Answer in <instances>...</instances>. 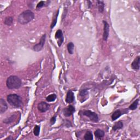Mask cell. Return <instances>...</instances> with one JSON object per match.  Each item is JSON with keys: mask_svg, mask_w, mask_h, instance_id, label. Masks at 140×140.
Here are the masks:
<instances>
[{"mask_svg": "<svg viewBox=\"0 0 140 140\" xmlns=\"http://www.w3.org/2000/svg\"><path fill=\"white\" fill-rule=\"evenodd\" d=\"M59 10L58 9V12L57 13V14H55V16H54V18L53 19V21H52L51 26V29H53L55 27V26L56 25V24L57 23V20H58V15H59Z\"/></svg>", "mask_w": 140, "mask_h": 140, "instance_id": "7402d4cb", "label": "cell"}, {"mask_svg": "<svg viewBox=\"0 0 140 140\" xmlns=\"http://www.w3.org/2000/svg\"><path fill=\"white\" fill-rule=\"evenodd\" d=\"M13 23V18L12 17H7L4 19V24L7 26H11Z\"/></svg>", "mask_w": 140, "mask_h": 140, "instance_id": "ac0fdd59", "label": "cell"}, {"mask_svg": "<svg viewBox=\"0 0 140 140\" xmlns=\"http://www.w3.org/2000/svg\"><path fill=\"white\" fill-rule=\"evenodd\" d=\"M7 87L9 89H18L22 86V81L17 76H9L6 81Z\"/></svg>", "mask_w": 140, "mask_h": 140, "instance_id": "7a4b0ae2", "label": "cell"}, {"mask_svg": "<svg viewBox=\"0 0 140 140\" xmlns=\"http://www.w3.org/2000/svg\"><path fill=\"white\" fill-rule=\"evenodd\" d=\"M82 114L89 118L91 121L93 122H97L99 121V116L95 112L90 111V110H85L82 112Z\"/></svg>", "mask_w": 140, "mask_h": 140, "instance_id": "277c9868", "label": "cell"}, {"mask_svg": "<svg viewBox=\"0 0 140 140\" xmlns=\"http://www.w3.org/2000/svg\"><path fill=\"white\" fill-rule=\"evenodd\" d=\"M46 34H44L42 35V36L41 37V39H40L39 42L36 44V45H34V46H33V51L37 52L42 51L45 42H46Z\"/></svg>", "mask_w": 140, "mask_h": 140, "instance_id": "5b68a950", "label": "cell"}, {"mask_svg": "<svg viewBox=\"0 0 140 140\" xmlns=\"http://www.w3.org/2000/svg\"><path fill=\"white\" fill-rule=\"evenodd\" d=\"M89 96V93L88 90L87 89H84L80 91L79 93L78 94V98L79 97L80 100L81 101V102H84L88 98Z\"/></svg>", "mask_w": 140, "mask_h": 140, "instance_id": "30bf717a", "label": "cell"}, {"mask_svg": "<svg viewBox=\"0 0 140 140\" xmlns=\"http://www.w3.org/2000/svg\"><path fill=\"white\" fill-rule=\"evenodd\" d=\"M123 123L122 121H119L116 123H115L114 125L112 127V130L114 131H116L118 130L121 129L123 128Z\"/></svg>", "mask_w": 140, "mask_h": 140, "instance_id": "9a60e30c", "label": "cell"}, {"mask_svg": "<svg viewBox=\"0 0 140 140\" xmlns=\"http://www.w3.org/2000/svg\"><path fill=\"white\" fill-rule=\"evenodd\" d=\"M14 117H15L13 116V115H12V116H11V117H9L8 118H6V119L3 120L4 123H6V124H10V123H11L13 121V120L14 119Z\"/></svg>", "mask_w": 140, "mask_h": 140, "instance_id": "d4e9b609", "label": "cell"}, {"mask_svg": "<svg viewBox=\"0 0 140 140\" xmlns=\"http://www.w3.org/2000/svg\"><path fill=\"white\" fill-rule=\"evenodd\" d=\"M67 48L68 50V52L69 54H73L74 53V45L73 42H69L67 44Z\"/></svg>", "mask_w": 140, "mask_h": 140, "instance_id": "d6986e66", "label": "cell"}, {"mask_svg": "<svg viewBox=\"0 0 140 140\" xmlns=\"http://www.w3.org/2000/svg\"><path fill=\"white\" fill-rule=\"evenodd\" d=\"M75 112V108L72 105H69L66 108H65L62 110V113L64 116L66 117H68L71 116Z\"/></svg>", "mask_w": 140, "mask_h": 140, "instance_id": "8992f818", "label": "cell"}, {"mask_svg": "<svg viewBox=\"0 0 140 140\" xmlns=\"http://www.w3.org/2000/svg\"><path fill=\"white\" fill-rule=\"evenodd\" d=\"M103 41H106L109 36V25L106 21L103 20Z\"/></svg>", "mask_w": 140, "mask_h": 140, "instance_id": "ba28073f", "label": "cell"}, {"mask_svg": "<svg viewBox=\"0 0 140 140\" xmlns=\"http://www.w3.org/2000/svg\"><path fill=\"white\" fill-rule=\"evenodd\" d=\"M139 60L140 58L137 56L136 59H135L134 61L131 64V67L134 70H138L139 69Z\"/></svg>", "mask_w": 140, "mask_h": 140, "instance_id": "5bb4252c", "label": "cell"}, {"mask_svg": "<svg viewBox=\"0 0 140 140\" xmlns=\"http://www.w3.org/2000/svg\"><path fill=\"white\" fill-rule=\"evenodd\" d=\"M95 136L97 138H101L104 136V132L101 129H97L95 131Z\"/></svg>", "mask_w": 140, "mask_h": 140, "instance_id": "e0dca14e", "label": "cell"}, {"mask_svg": "<svg viewBox=\"0 0 140 140\" xmlns=\"http://www.w3.org/2000/svg\"><path fill=\"white\" fill-rule=\"evenodd\" d=\"M7 100L9 104L15 108H19L23 105L21 97L17 94L8 95Z\"/></svg>", "mask_w": 140, "mask_h": 140, "instance_id": "3957f363", "label": "cell"}, {"mask_svg": "<svg viewBox=\"0 0 140 140\" xmlns=\"http://www.w3.org/2000/svg\"><path fill=\"white\" fill-rule=\"evenodd\" d=\"M37 108L39 112H41L42 113H44L48 111L49 109L50 105L46 102L42 101L38 104Z\"/></svg>", "mask_w": 140, "mask_h": 140, "instance_id": "9c48e42d", "label": "cell"}, {"mask_svg": "<svg viewBox=\"0 0 140 140\" xmlns=\"http://www.w3.org/2000/svg\"><path fill=\"white\" fill-rule=\"evenodd\" d=\"M7 139H13V138L12 136H10L9 137H7V138H6V140Z\"/></svg>", "mask_w": 140, "mask_h": 140, "instance_id": "83f0119b", "label": "cell"}, {"mask_svg": "<svg viewBox=\"0 0 140 140\" xmlns=\"http://www.w3.org/2000/svg\"><path fill=\"white\" fill-rule=\"evenodd\" d=\"M97 7L100 13H103L104 8V3L102 1H97Z\"/></svg>", "mask_w": 140, "mask_h": 140, "instance_id": "2e32d148", "label": "cell"}, {"mask_svg": "<svg viewBox=\"0 0 140 140\" xmlns=\"http://www.w3.org/2000/svg\"><path fill=\"white\" fill-rule=\"evenodd\" d=\"M46 2L43 1H40V2L37 4L36 8H37V9H39V8H42L43 7H44V6H45V3H46Z\"/></svg>", "mask_w": 140, "mask_h": 140, "instance_id": "484cf974", "label": "cell"}, {"mask_svg": "<svg viewBox=\"0 0 140 140\" xmlns=\"http://www.w3.org/2000/svg\"><path fill=\"white\" fill-rule=\"evenodd\" d=\"M34 18V14L31 10L23 12L18 17V22L22 25H25L31 22Z\"/></svg>", "mask_w": 140, "mask_h": 140, "instance_id": "6da1fadb", "label": "cell"}, {"mask_svg": "<svg viewBox=\"0 0 140 140\" xmlns=\"http://www.w3.org/2000/svg\"><path fill=\"white\" fill-rule=\"evenodd\" d=\"M55 38L56 39H58V43L59 47H60L61 46V44H62L64 42V36H63V33L62 30H58L57 31L55 34Z\"/></svg>", "mask_w": 140, "mask_h": 140, "instance_id": "8fae6325", "label": "cell"}, {"mask_svg": "<svg viewBox=\"0 0 140 140\" xmlns=\"http://www.w3.org/2000/svg\"><path fill=\"white\" fill-rule=\"evenodd\" d=\"M56 121H57V117L56 116H54L51 119V121H50L51 125H54Z\"/></svg>", "mask_w": 140, "mask_h": 140, "instance_id": "4316f807", "label": "cell"}, {"mask_svg": "<svg viewBox=\"0 0 140 140\" xmlns=\"http://www.w3.org/2000/svg\"><path fill=\"white\" fill-rule=\"evenodd\" d=\"M8 108L7 104L3 99H0V113L2 114L7 111Z\"/></svg>", "mask_w": 140, "mask_h": 140, "instance_id": "4fadbf2b", "label": "cell"}, {"mask_svg": "<svg viewBox=\"0 0 140 140\" xmlns=\"http://www.w3.org/2000/svg\"><path fill=\"white\" fill-rule=\"evenodd\" d=\"M65 101L68 103H71L74 101V95L72 91L69 90L67 92Z\"/></svg>", "mask_w": 140, "mask_h": 140, "instance_id": "7c38bea8", "label": "cell"}, {"mask_svg": "<svg viewBox=\"0 0 140 140\" xmlns=\"http://www.w3.org/2000/svg\"><path fill=\"white\" fill-rule=\"evenodd\" d=\"M40 132V127L38 125H35L33 129V134L36 136H38Z\"/></svg>", "mask_w": 140, "mask_h": 140, "instance_id": "cb8c5ba5", "label": "cell"}, {"mask_svg": "<svg viewBox=\"0 0 140 140\" xmlns=\"http://www.w3.org/2000/svg\"><path fill=\"white\" fill-rule=\"evenodd\" d=\"M84 138L86 140H93V135L91 131L88 130L85 134Z\"/></svg>", "mask_w": 140, "mask_h": 140, "instance_id": "ffe728a7", "label": "cell"}, {"mask_svg": "<svg viewBox=\"0 0 140 140\" xmlns=\"http://www.w3.org/2000/svg\"><path fill=\"white\" fill-rule=\"evenodd\" d=\"M57 95L55 94H52L49 95L47 97H46V100L48 102H53L54 101L57 99Z\"/></svg>", "mask_w": 140, "mask_h": 140, "instance_id": "603a6c76", "label": "cell"}, {"mask_svg": "<svg viewBox=\"0 0 140 140\" xmlns=\"http://www.w3.org/2000/svg\"><path fill=\"white\" fill-rule=\"evenodd\" d=\"M128 109H124L123 110L121 109H118L117 111L113 112V113L112 115V121H116V120L121 117L122 115L124 114H126L128 113Z\"/></svg>", "mask_w": 140, "mask_h": 140, "instance_id": "52a82bcc", "label": "cell"}, {"mask_svg": "<svg viewBox=\"0 0 140 140\" xmlns=\"http://www.w3.org/2000/svg\"><path fill=\"white\" fill-rule=\"evenodd\" d=\"M138 103H139V99H137L135 101H134V102L131 104H130V106L129 107V109L132 110V111L135 110L138 107Z\"/></svg>", "mask_w": 140, "mask_h": 140, "instance_id": "44dd1931", "label": "cell"}]
</instances>
